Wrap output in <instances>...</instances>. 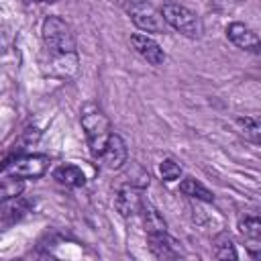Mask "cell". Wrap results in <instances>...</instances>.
Listing matches in <instances>:
<instances>
[{
  "label": "cell",
  "mask_w": 261,
  "mask_h": 261,
  "mask_svg": "<svg viewBox=\"0 0 261 261\" xmlns=\"http://www.w3.org/2000/svg\"><path fill=\"white\" fill-rule=\"evenodd\" d=\"M80 122H82V128H84V135H86V141H88L92 155L100 157L104 151V145L112 133L108 116L104 114V110L98 104L88 102L80 110Z\"/></svg>",
  "instance_id": "cell-1"
},
{
  "label": "cell",
  "mask_w": 261,
  "mask_h": 261,
  "mask_svg": "<svg viewBox=\"0 0 261 261\" xmlns=\"http://www.w3.org/2000/svg\"><path fill=\"white\" fill-rule=\"evenodd\" d=\"M41 35H43V41L49 47V51L55 55H69L75 51V37H73L71 27L55 14L47 16L43 20Z\"/></svg>",
  "instance_id": "cell-2"
},
{
  "label": "cell",
  "mask_w": 261,
  "mask_h": 261,
  "mask_svg": "<svg viewBox=\"0 0 261 261\" xmlns=\"http://www.w3.org/2000/svg\"><path fill=\"white\" fill-rule=\"evenodd\" d=\"M161 16H163L165 24H169L171 29H175L177 33H181L190 39H198L202 35V22L196 16V12H192L190 8H186L177 2H165L161 8Z\"/></svg>",
  "instance_id": "cell-3"
},
{
  "label": "cell",
  "mask_w": 261,
  "mask_h": 261,
  "mask_svg": "<svg viewBox=\"0 0 261 261\" xmlns=\"http://www.w3.org/2000/svg\"><path fill=\"white\" fill-rule=\"evenodd\" d=\"M124 10L133 24L145 33H165V20L161 16V10H157L151 2L147 0H128L124 4Z\"/></svg>",
  "instance_id": "cell-4"
},
{
  "label": "cell",
  "mask_w": 261,
  "mask_h": 261,
  "mask_svg": "<svg viewBox=\"0 0 261 261\" xmlns=\"http://www.w3.org/2000/svg\"><path fill=\"white\" fill-rule=\"evenodd\" d=\"M47 167H49L47 155H24V157H18L16 161H12L8 165V171L20 179H37V177L45 175Z\"/></svg>",
  "instance_id": "cell-5"
},
{
  "label": "cell",
  "mask_w": 261,
  "mask_h": 261,
  "mask_svg": "<svg viewBox=\"0 0 261 261\" xmlns=\"http://www.w3.org/2000/svg\"><path fill=\"white\" fill-rule=\"evenodd\" d=\"M100 159H102L104 167H108V169H114L116 171V169H122L124 167V163L128 161V151H126V143L122 141L120 135L110 133Z\"/></svg>",
  "instance_id": "cell-6"
},
{
  "label": "cell",
  "mask_w": 261,
  "mask_h": 261,
  "mask_svg": "<svg viewBox=\"0 0 261 261\" xmlns=\"http://www.w3.org/2000/svg\"><path fill=\"white\" fill-rule=\"evenodd\" d=\"M130 45L151 65H161L165 61V53H163L161 45L155 39H151L149 35H145V33H133L130 35Z\"/></svg>",
  "instance_id": "cell-7"
},
{
  "label": "cell",
  "mask_w": 261,
  "mask_h": 261,
  "mask_svg": "<svg viewBox=\"0 0 261 261\" xmlns=\"http://www.w3.org/2000/svg\"><path fill=\"white\" fill-rule=\"evenodd\" d=\"M226 37L239 49H245V51H251V53H259V37L245 22H230L226 27Z\"/></svg>",
  "instance_id": "cell-8"
},
{
  "label": "cell",
  "mask_w": 261,
  "mask_h": 261,
  "mask_svg": "<svg viewBox=\"0 0 261 261\" xmlns=\"http://www.w3.org/2000/svg\"><path fill=\"white\" fill-rule=\"evenodd\" d=\"M114 206L116 210L120 212V216L128 218V216H135L141 212V206H143V198L139 194L137 188L133 186H122L118 192H116V198H114Z\"/></svg>",
  "instance_id": "cell-9"
},
{
  "label": "cell",
  "mask_w": 261,
  "mask_h": 261,
  "mask_svg": "<svg viewBox=\"0 0 261 261\" xmlns=\"http://www.w3.org/2000/svg\"><path fill=\"white\" fill-rule=\"evenodd\" d=\"M149 239V249L157 259H177L179 257V243L165 232H155L147 234Z\"/></svg>",
  "instance_id": "cell-10"
},
{
  "label": "cell",
  "mask_w": 261,
  "mask_h": 261,
  "mask_svg": "<svg viewBox=\"0 0 261 261\" xmlns=\"http://www.w3.org/2000/svg\"><path fill=\"white\" fill-rule=\"evenodd\" d=\"M239 232L249 243L247 249L257 257L259 255V249H261V245H259V241H261V220H259V216L257 214L243 216L239 220Z\"/></svg>",
  "instance_id": "cell-11"
},
{
  "label": "cell",
  "mask_w": 261,
  "mask_h": 261,
  "mask_svg": "<svg viewBox=\"0 0 261 261\" xmlns=\"http://www.w3.org/2000/svg\"><path fill=\"white\" fill-rule=\"evenodd\" d=\"M53 177H55L61 186H65V188H80V186L86 184L84 171H82L77 165H71V163H65V165L55 167Z\"/></svg>",
  "instance_id": "cell-12"
},
{
  "label": "cell",
  "mask_w": 261,
  "mask_h": 261,
  "mask_svg": "<svg viewBox=\"0 0 261 261\" xmlns=\"http://www.w3.org/2000/svg\"><path fill=\"white\" fill-rule=\"evenodd\" d=\"M139 214H143V222H145L147 234H155V232H165L167 230V222L163 220V216L159 214V210L153 204L143 202Z\"/></svg>",
  "instance_id": "cell-13"
},
{
  "label": "cell",
  "mask_w": 261,
  "mask_h": 261,
  "mask_svg": "<svg viewBox=\"0 0 261 261\" xmlns=\"http://www.w3.org/2000/svg\"><path fill=\"white\" fill-rule=\"evenodd\" d=\"M27 210H29V204H27V200L20 194L14 196V198H8V200H2L0 202V218L6 220V222L18 220L20 216H24Z\"/></svg>",
  "instance_id": "cell-14"
},
{
  "label": "cell",
  "mask_w": 261,
  "mask_h": 261,
  "mask_svg": "<svg viewBox=\"0 0 261 261\" xmlns=\"http://www.w3.org/2000/svg\"><path fill=\"white\" fill-rule=\"evenodd\" d=\"M179 192L184 196H190V198H196V200H202V202H212L214 200V194L194 177H184L181 184H179Z\"/></svg>",
  "instance_id": "cell-15"
},
{
  "label": "cell",
  "mask_w": 261,
  "mask_h": 261,
  "mask_svg": "<svg viewBox=\"0 0 261 261\" xmlns=\"http://www.w3.org/2000/svg\"><path fill=\"white\" fill-rule=\"evenodd\" d=\"M237 126H239L241 135L247 141H251L253 145L261 143V120H259V116H241V118H237Z\"/></svg>",
  "instance_id": "cell-16"
},
{
  "label": "cell",
  "mask_w": 261,
  "mask_h": 261,
  "mask_svg": "<svg viewBox=\"0 0 261 261\" xmlns=\"http://www.w3.org/2000/svg\"><path fill=\"white\" fill-rule=\"evenodd\" d=\"M214 257L216 259H237L234 243L226 232H220L214 237Z\"/></svg>",
  "instance_id": "cell-17"
},
{
  "label": "cell",
  "mask_w": 261,
  "mask_h": 261,
  "mask_svg": "<svg viewBox=\"0 0 261 261\" xmlns=\"http://www.w3.org/2000/svg\"><path fill=\"white\" fill-rule=\"evenodd\" d=\"M124 179H126L128 186H133V188H137V190H143V188L149 186V173H147L139 163H130V169L126 171Z\"/></svg>",
  "instance_id": "cell-18"
},
{
  "label": "cell",
  "mask_w": 261,
  "mask_h": 261,
  "mask_svg": "<svg viewBox=\"0 0 261 261\" xmlns=\"http://www.w3.org/2000/svg\"><path fill=\"white\" fill-rule=\"evenodd\" d=\"M24 184L20 181V177H8V179H2L0 181V202L2 200H8V198H14L22 192Z\"/></svg>",
  "instance_id": "cell-19"
},
{
  "label": "cell",
  "mask_w": 261,
  "mask_h": 261,
  "mask_svg": "<svg viewBox=\"0 0 261 261\" xmlns=\"http://www.w3.org/2000/svg\"><path fill=\"white\" fill-rule=\"evenodd\" d=\"M159 175H161V179L163 181H175L179 175H181V167L173 161V159H163L161 163H159Z\"/></svg>",
  "instance_id": "cell-20"
}]
</instances>
